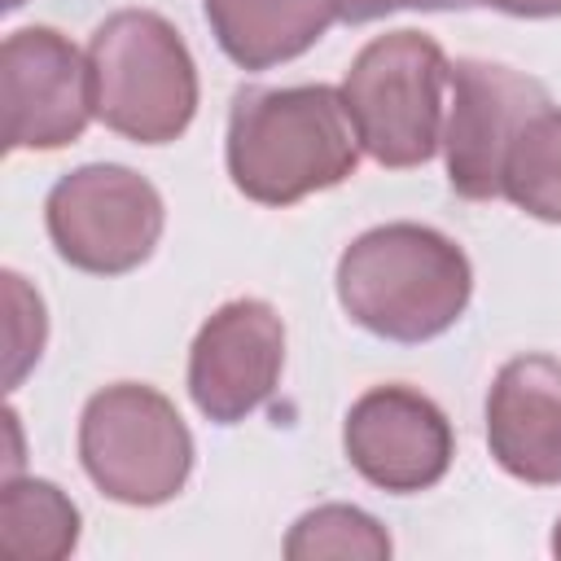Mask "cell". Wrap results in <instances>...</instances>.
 I'll use <instances>...</instances> for the list:
<instances>
[{
  "label": "cell",
  "instance_id": "cell-12",
  "mask_svg": "<svg viewBox=\"0 0 561 561\" xmlns=\"http://www.w3.org/2000/svg\"><path fill=\"white\" fill-rule=\"evenodd\" d=\"M219 48L241 70L302 57L337 18L342 0H202Z\"/></svg>",
  "mask_w": 561,
  "mask_h": 561
},
{
  "label": "cell",
  "instance_id": "cell-5",
  "mask_svg": "<svg viewBox=\"0 0 561 561\" xmlns=\"http://www.w3.org/2000/svg\"><path fill=\"white\" fill-rule=\"evenodd\" d=\"M79 460L101 495L153 508L184 491L193 473V434L162 390L118 381L83 403Z\"/></svg>",
  "mask_w": 561,
  "mask_h": 561
},
{
  "label": "cell",
  "instance_id": "cell-11",
  "mask_svg": "<svg viewBox=\"0 0 561 561\" xmlns=\"http://www.w3.org/2000/svg\"><path fill=\"white\" fill-rule=\"evenodd\" d=\"M486 447L517 482H561V359L517 355L495 373L486 394Z\"/></svg>",
  "mask_w": 561,
  "mask_h": 561
},
{
  "label": "cell",
  "instance_id": "cell-18",
  "mask_svg": "<svg viewBox=\"0 0 561 561\" xmlns=\"http://www.w3.org/2000/svg\"><path fill=\"white\" fill-rule=\"evenodd\" d=\"M473 4H491L513 18H561V0H473Z\"/></svg>",
  "mask_w": 561,
  "mask_h": 561
},
{
  "label": "cell",
  "instance_id": "cell-8",
  "mask_svg": "<svg viewBox=\"0 0 561 561\" xmlns=\"http://www.w3.org/2000/svg\"><path fill=\"white\" fill-rule=\"evenodd\" d=\"M0 105L4 149H66L92 118L88 57L53 31L22 26L0 48Z\"/></svg>",
  "mask_w": 561,
  "mask_h": 561
},
{
  "label": "cell",
  "instance_id": "cell-2",
  "mask_svg": "<svg viewBox=\"0 0 561 561\" xmlns=\"http://www.w3.org/2000/svg\"><path fill=\"white\" fill-rule=\"evenodd\" d=\"M469 294V254L425 224L368 228L337 259L342 311L386 342H430L447 333L465 316Z\"/></svg>",
  "mask_w": 561,
  "mask_h": 561
},
{
  "label": "cell",
  "instance_id": "cell-13",
  "mask_svg": "<svg viewBox=\"0 0 561 561\" xmlns=\"http://www.w3.org/2000/svg\"><path fill=\"white\" fill-rule=\"evenodd\" d=\"M79 543V508L44 478H4L0 486V557L61 561Z\"/></svg>",
  "mask_w": 561,
  "mask_h": 561
},
{
  "label": "cell",
  "instance_id": "cell-4",
  "mask_svg": "<svg viewBox=\"0 0 561 561\" xmlns=\"http://www.w3.org/2000/svg\"><path fill=\"white\" fill-rule=\"evenodd\" d=\"M447 57L425 31H386L359 48L342 79V105L359 149L381 167H421L443 145Z\"/></svg>",
  "mask_w": 561,
  "mask_h": 561
},
{
  "label": "cell",
  "instance_id": "cell-1",
  "mask_svg": "<svg viewBox=\"0 0 561 561\" xmlns=\"http://www.w3.org/2000/svg\"><path fill=\"white\" fill-rule=\"evenodd\" d=\"M228 175L259 206H294L359 167V136L337 88H241L228 114Z\"/></svg>",
  "mask_w": 561,
  "mask_h": 561
},
{
  "label": "cell",
  "instance_id": "cell-16",
  "mask_svg": "<svg viewBox=\"0 0 561 561\" xmlns=\"http://www.w3.org/2000/svg\"><path fill=\"white\" fill-rule=\"evenodd\" d=\"M4 298H9V377H4V381H9V390H13V386L22 381V373L39 359L48 320H44L39 294H31L18 272H4Z\"/></svg>",
  "mask_w": 561,
  "mask_h": 561
},
{
  "label": "cell",
  "instance_id": "cell-14",
  "mask_svg": "<svg viewBox=\"0 0 561 561\" xmlns=\"http://www.w3.org/2000/svg\"><path fill=\"white\" fill-rule=\"evenodd\" d=\"M504 197L543 219L561 224V110H539L504 158Z\"/></svg>",
  "mask_w": 561,
  "mask_h": 561
},
{
  "label": "cell",
  "instance_id": "cell-3",
  "mask_svg": "<svg viewBox=\"0 0 561 561\" xmlns=\"http://www.w3.org/2000/svg\"><path fill=\"white\" fill-rule=\"evenodd\" d=\"M92 114L136 140L167 145L197 114V66L180 31L153 9H118L88 39Z\"/></svg>",
  "mask_w": 561,
  "mask_h": 561
},
{
  "label": "cell",
  "instance_id": "cell-17",
  "mask_svg": "<svg viewBox=\"0 0 561 561\" xmlns=\"http://www.w3.org/2000/svg\"><path fill=\"white\" fill-rule=\"evenodd\" d=\"M473 0H342V18L346 22H373L399 9H465Z\"/></svg>",
  "mask_w": 561,
  "mask_h": 561
},
{
  "label": "cell",
  "instance_id": "cell-15",
  "mask_svg": "<svg viewBox=\"0 0 561 561\" xmlns=\"http://www.w3.org/2000/svg\"><path fill=\"white\" fill-rule=\"evenodd\" d=\"M289 561H386L390 535L386 526L355 504H320L294 522L285 535Z\"/></svg>",
  "mask_w": 561,
  "mask_h": 561
},
{
  "label": "cell",
  "instance_id": "cell-6",
  "mask_svg": "<svg viewBox=\"0 0 561 561\" xmlns=\"http://www.w3.org/2000/svg\"><path fill=\"white\" fill-rule=\"evenodd\" d=\"M158 188L118 162H88L48 188L44 224L57 254L92 276H123L140 267L162 237Z\"/></svg>",
  "mask_w": 561,
  "mask_h": 561
},
{
  "label": "cell",
  "instance_id": "cell-10",
  "mask_svg": "<svg viewBox=\"0 0 561 561\" xmlns=\"http://www.w3.org/2000/svg\"><path fill=\"white\" fill-rule=\"evenodd\" d=\"M285 368V324L263 298L224 302L188 346V394L215 425L259 412Z\"/></svg>",
  "mask_w": 561,
  "mask_h": 561
},
{
  "label": "cell",
  "instance_id": "cell-7",
  "mask_svg": "<svg viewBox=\"0 0 561 561\" xmlns=\"http://www.w3.org/2000/svg\"><path fill=\"white\" fill-rule=\"evenodd\" d=\"M447 184L469 202L504 197V158L517 131L548 110V88L513 66L460 57L447 66Z\"/></svg>",
  "mask_w": 561,
  "mask_h": 561
},
{
  "label": "cell",
  "instance_id": "cell-9",
  "mask_svg": "<svg viewBox=\"0 0 561 561\" xmlns=\"http://www.w3.org/2000/svg\"><path fill=\"white\" fill-rule=\"evenodd\" d=\"M342 447L351 469L390 495L430 491L447 478L456 456L451 421L412 386L364 390L342 421Z\"/></svg>",
  "mask_w": 561,
  "mask_h": 561
},
{
  "label": "cell",
  "instance_id": "cell-19",
  "mask_svg": "<svg viewBox=\"0 0 561 561\" xmlns=\"http://www.w3.org/2000/svg\"><path fill=\"white\" fill-rule=\"evenodd\" d=\"M552 552L561 557V517H557V530H552Z\"/></svg>",
  "mask_w": 561,
  "mask_h": 561
}]
</instances>
